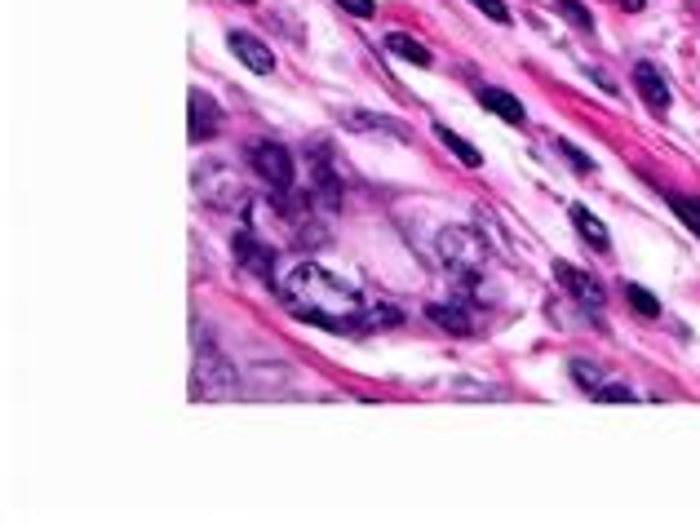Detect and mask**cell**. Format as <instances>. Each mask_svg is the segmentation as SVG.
<instances>
[{
    "instance_id": "obj_1",
    "label": "cell",
    "mask_w": 700,
    "mask_h": 523,
    "mask_svg": "<svg viewBox=\"0 0 700 523\" xmlns=\"http://www.w3.org/2000/svg\"><path fill=\"white\" fill-rule=\"evenodd\" d=\"M284 293L293 302L297 315H306L311 324H324L333 333H359V315H364V297H359L355 280L324 271L315 262H297L284 275Z\"/></svg>"
},
{
    "instance_id": "obj_2",
    "label": "cell",
    "mask_w": 700,
    "mask_h": 523,
    "mask_svg": "<svg viewBox=\"0 0 700 523\" xmlns=\"http://www.w3.org/2000/svg\"><path fill=\"white\" fill-rule=\"evenodd\" d=\"M439 258H444L452 275L475 280V275H483V262H488V244H483V235L466 227H444L439 231Z\"/></svg>"
},
{
    "instance_id": "obj_3",
    "label": "cell",
    "mask_w": 700,
    "mask_h": 523,
    "mask_svg": "<svg viewBox=\"0 0 700 523\" xmlns=\"http://www.w3.org/2000/svg\"><path fill=\"white\" fill-rule=\"evenodd\" d=\"M191 182H195V196L204 204H213V209H235V204H244L240 178H235L222 160H204Z\"/></svg>"
},
{
    "instance_id": "obj_4",
    "label": "cell",
    "mask_w": 700,
    "mask_h": 523,
    "mask_svg": "<svg viewBox=\"0 0 700 523\" xmlns=\"http://www.w3.org/2000/svg\"><path fill=\"white\" fill-rule=\"evenodd\" d=\"M240 391V373H235L231 364L222 360L213 346H204L200 355H195V395L204 399H226Z\"/></svg>"
},
{
    "instance_id": "obj_5",
    "label": "cell",
    "mask_w": 700,
    "mask_h": 523,
    "mask_svg": "<svg viewBox=\"0 0 700 523\" xmlns=\"http://www.w3.org/2000/svg\"><path fill=\"white\" fill-rule=\"evenodd\" d=\"M249 160H253L257 178H262L266 187L275 191V196H284V191L293 187L297 169H293V156H288V151L280 147V142H257V147L249 151Z\"/></svg>"
},
{
    "instance_id": "obj_6",
    "label": "cell",
    "mask_w": 700,
    "mask_h": 523,
    "mask_svg": "<svg viewBox=\"0 0 700 523\" xmlns=\"http://www.w3.org/2000/svg\"><path fill=\"white\" fill-rule=\"evenodd\" d=\"M235 262L244 266V271L253 275V280H262V284H271V266H275V244H266L262 235H253V231H240L235 235Z\"/></svg>"
},
{
    "instance_id": "obj_7",
    "label": "cell",
    "mask_w": 700,
    "mask_h": 523,
    "mask_svg": "<svg viewBox=\"0 0 700 523\" xmlns=\"http://www.w3.org/2000/svg\"><path fill=\"white\" fill-rule=\"evenodd\" d=\"M222 129V111L213 94H204V89H191V142H209L218 138Z\"/></svg>"
},
{
    "instance_id": "obj_8",
    "label": "cell",
    "mask_w": 700,
    "mask_h": 523,
    "mask_svg": "<svg viewBox=\"0 0 700 523\" xmlns=\"http://www.w3.org/2000/svg\"><path fill=\"white\" fill-rule=\"evenodd\" d=\"M226 45H231V54L240 58V63L249 67V71H257V76H271V71H275L271 49H266L257 36H249V32H231V36H226Z\"/></svg>"
},
{
    "instance_id": "obj_9",
    "label": "cell",
    "mask_w": 700,
    "mask_h": 523,
    "mask_svg": "<svg viewBox=\"0 0 700 523\" xmlns=\"http://www.w3.org/2000/svg\"><path fill=\"white\" fill-rule=\"evenodd\" d=\"M554 275H559L563 284L576 293V302L581 306H590V311H599V306L607 302V293H603V284L594 280V275H585V271H576V266H568V262H559L554 266Z\"/></svg>"
},
{
    "instance_id": "obj_10",
    "label": "cell",
    "mask_w": 700,
    "mask_h": 523,
    "mask_svg": "<svg viewBox=\"0 0 700 523\" xmlns=\"http://www.w3.org/2000/svg\"><path fill=\"white\" fill-rule=\"evenodd\" d=\"M634 85H638V94H643V102L656 111V116L669 107V85H665L661 71H656V63H638L634 67Z\"/></svg>"
},
{
    "instance_id": "obj_11",
    "label": "cell",
    "mask_w": 700,
    "mask_h": 523,
    "mask_svg": "<svg viewBox=\"0 0 700 523\" xmlns=\"http://www.w3.org/2000/svg\"><path fill=\"white\" fill-rule=\"evenodd\" d=\"M426 315H430V320H435L439 328H448V333H461V337L475 328V320L466 315V306H461V302H430Z\"/></svg>"
},
{
    "instance_id": "obj_12",
    "label": "cell",
    "mask_w": 700,
    "mask_h": 523,
    "mask_svg": "<svg viewBox=\"0 0 700 523\" xmlns=\"http://www.w3.org/2000/svg\"><path fill=\"white\" fill-rule=\"evenodd\" d=\"M572 222H576V231H581V240L590 244V249H599V253L612 249V240H607V227H603L599 218H594L590 209H585V204H576V209H572Z\"/></svg>"
},
{
    "instance_id": "obj_13",
    "label": "cell",
    "mask_w": 700,
    "mask_h": 523,
    "mask_svg": "<svg viewBox=\"0 0 700 523\" xmlns=\"http://www.w3.org/2000/svg\"><path fill=\"white\" fill-rule=\"evenodd\" d=\"M479 102L488 111H497L501 120H510V125H523V116H528V111H523V102L510 98L506 89H479Z\"/></svg>"
},
{
    "instance_id": "obj_14",
    "label": "cell",
    "mask_w": 700,
    "mask_h": 523,
    "mask_svg": "<svg viewBox=\"0 0 700 523\" xmlns=\"http://www.w3.org/2000/svg\"><path fill=\"white\" fill-rule=\"evenodd\" d=\"M386 49H390V54H399V58H408L413 67H430V63H435V58H430V49L421 45V40H413L408 32H390L386 36Z\"/></svg>"
},
{
    "instance_id": "obj_15",
    "label": "cell",
    "mask_w": 700,
    "mask_h": 523,
    "mask_svg": "<svg viewBox=\"0 0 700 523\" xmlns=\"http://www.w3.org/2000/svg\"><path fill=\"white\" fill-rule=\"evenodd\" d=\"M435 133H439V142H444V147L452 151V156H457L461 164H466V169H479V164H483V156H479V151L470 147L466 138H457V133H452L448 125H435Z\"/></svg>"
},
{
    "instance_id": "obj_16",
    "label": "cell",
    "mask_w": 700,
    "mask_h": 523,
    "mask_svg": "<svg viewBox=\"0 0 700 523\" xmlns=\"http://www.w3.org/2000/svg\"><path fill=\"white\" fill-rule=\"evenodd\" d=\"M625 297H630V306L643 315V320H656V315H661V302H656L643 284H625Z\"/></svg>"
},
{
    "instance_id": "obj_17",
    "label": "cell",
    "mask_w": 700,
    "mask_h": 523,
    "mask_svg": "<svg viewBox=\"0 0 700 523\" xmlns=\"http://www.w3.org/2000/svg\"><path fill=\"white\" fill-rule=\"evenodd\" d=\"M554 5H559V14L568 18L576 32H594V18H590V9H585V5H576V0H554Z\"/></svg>"
},
{
    "instance_id": "obj_18",
    "label": "cell",
    "mask_w": 700,
    "mask_h": 523,
    "mask_svg": "<svg viewBox=\"0 0 700 523\" xmlns=\"http://www.w3.org/2000/svg\"><path fill=\"white\" fill-rule=\"evenodd\" d=\"M669 204H674V213L678 218L687 222L696 235H700V200H692V196H669Z\"/></svg>"
},
{
    "instance_id": "obj_19",
    "label": "cell",
    "mask_w": 700,
    "mask_h": 523,
    "mask_svg": "<svg viewBox=\"0 0 700 523\" xmlns=\"http://www.w3.org/2000/svg\"><path fill=\"white\" fill-rule=\"evenodd\" d=\"M572 377H576L581 391H599V386H603V373L594 364H585V360H572Z\"/></svg>"
},
{
    "instance_id": "obj_20",
    "label": "cell",
    "mask_w": 700,
    "mask_h": 523,
    "mask_svg": "<svg viewBox=\"0 0 700 523\" xmlns=\"http://www.w3.org/2000/svg\"><path fill=\"white\" fill-rule=\"evenodd\" d=\"M470 5H479V9H483V14H488V18H492V23H510V9H506V5H501V0H470Z\"/></svg>"
},
{
    "instance_id": "obj_21",
    "label": "cell",
    "mask_w": 700,
    "mask_h": 523,
    "mask_svg": "<svg viewBox=\"0 0 700 523\" xmlns=\"http://www.w3.org/2000/svg\"><path fill=\"white\" fill-rule=\"evenodd\" d=\"M594 395L607 399V404H630V399H634L630 386H599V391H594Z\"/></svg>"
},
{
    "instance_id": "obj_22",
    "label": "cell",
    "mask_w": 700,
    "mask_h": 523,
    "mask_svg": "<svg viewBox=\"0 0 700 523\" xmlns=\"http://www.w3.org/2000/svg\"><path fill=\"white\" fill-rule=\"evenodd\" d=\"M559 151H563V156L572 160V169H576V173H590V169H594V164H590V156H585V151H576L572 142H559Z\"/></svg>"
},
{
    "instance_id": "obj_23",
    "label": "cell",
    "mask_w": 700,
    "mask_h": 523,
    "mask_svg": "<svg viewBox=\"0 0 700 523\" xmlns=\"http://www.w3.org/2000/svg\"><path fill=\"white\" fill-rule=\"evenodd\" d=\"M333 5H342L346 14H355V18H373V0H333Z\"/></svg>"
},
{
    "instance_id": "obj_24",
    "label": "cell",
    "mask_w": 700,
    "mask_h": 523,
    "mask_svg": "<svg viewBox=\"0 0 700 523\" xmlns=\"http://www.w3.org/2000/svg\"><path fill=\"white\" fill-rule=\"evenodd\" d=\"M616 5H621V9H630V14H638V9H643L647 0H616Z\"/></svg>"
},
{
    "instance_id": "obj_25",
    "label": "cell",
    "mask_w": 700,
    "mask_h": 523,
    "mask_svg": "<svg viewBox=\"0 0 700 523\" xmlns=\"http://www.w3.org/2000/svg\"><path fill=\"white\" fill-rule=\"evenodd\" d=\"M244 5H253V0H244Z\"/></svg>"
}]
</instances>
